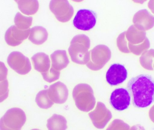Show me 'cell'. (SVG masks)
<instances>
[{
  "instance_id": "1",
  "label": "cell",
  "mask_w": 154,
  "mask_h": 130,
  "mask_svg": "<svg viewBox=\"0 0 154 130\" xmlns=\"http://www.w3.org/2000/svg\"><path fill=\"white\" fill-rule=\"evenodd\" d=\"M127 88L136 108H146L154 102V80L151 76L141 74L133 77L128 81Z\"/></svg>"
},
{
  "instance_id": "2",
  "label": "cell",
  "mask_w": 154,
  "mask_h": 130,
  "mask_svg": "<svg viewBox=\"0 0 154 130\" xmlns=\"http://www.w3.org/2000/svg\"><path fill=\"white\" fill-rule=\"evenodd\" d=\"M91 41L89 38L84 34L75 36L71 40L68 51L71 60L79 65L87 64L90 59Z\"/></svg>"
},
{
  "instance_id": "3",
  "label": "cell",
  "mask_w": 154,
  "mask_h": 130,
  "mask_svg": "<svg viewBox=\"0 0 154 130\" xmlns=\"http://www.w3.org/2000/svg\"><path fill=\"white\" fill-rule=\"evenodd\" d=\"M73 97L76 106L80 110L88 112L94 109L96 98L92 88L89 85L81 83L76 86L73 90Z\"/></svg>"
},
{
  "instance_id": "4",
  "label": "cell",
  "mask_w": 154,
  "mask_h": 130,
  "mask_svg": "<svg viewBox=\"0 0 154 130\" xmlns=\"http://www.w3.org/2000/svg\"><path fill=\"white\" fill-rule=\"evenodd\" d=\"M26 121V114L22 110L11 108L0 119V130H21Z\"/></svg>"
},
{
  "instance_id": "5",
  "label": "cell",
  "mask_w": 154,
  "mask_h": 130,
  "mask_svg": "<svg viewBox=\"0 0 154 130\" xmlns=\"http://www.w3.org/2000/svg\"><path fill=\"white\" fill-rule=\"evenodd\" d=\"M90 52V59L86 65L93 71L103 68L111 58V50L106 45H97Z\"/></svg>"
},
{
  "instance_id": "6",
  "label": "cell",
  "mask_w": 154,
  "mask_h": 130,
  "mask_svg": "<svg viewBox=\"0 0 154 130\" xmlns=\"http://www.w3.org/2000/svg\"><path fill=\"white\" fill-rule=\"evenodd\" d=\"M97 14L89 9H81L77 12L74 20L73 25L78 29L89 31L96 25Z\"/></svg>"
},
{
  "instance_id": "7",
  "label": "cell",
  "mask_w": 154,
  "mask_h": 130,
  "mask_svg": "<svg viewBox=\"0 0 154 130\" xmlns=\"http://www.w3.org/2000/svg\"><path fill=\"white\" fill-rule=\"evenodd\" d=\"M7 63L11 68L19 74H27L31 70L29 59L19 51H14L9 55Z\"/></svg>"
},
{
  "instance_id": "8",
  "label": "cell",
  "mask_w": 154,
  "mask_h": 130,
  "mask_svg": "<svg viewBox=\"0 0 154 130\" xmlns=\"http://www.w3.org/2000/svg\"><path fill=\"white\" fill-rule=\"evenodd\" d=\"M49 8L57 20L62 23L69 21L74 13V8L68 1H51Z\"/></svg>"
},
{
  "instance_id": "9",
  "label": "cell",
  "mask_w": 154,
  "mask_h": 130,
  "mask_svg": "<svg viewBox=\"0 0 154 130\" xmlns=\"http://www.w3.org/2000/svg\"><path fill=\"white\" fill-rule=\"evenodd\" d=\"M89 116L93 125L99 129L105 128L112 117L111 112L100 102H98L94 110L89 113Z\"/></svg>"
},
{
  "instance_id": "10",
  "label": "cell",
  "mask_w": 154,
  "mask_h": 130,
  "mask_svg": "<svg viewBox=\"0 0 154 130\" xmlns=\"http://www.w3.org/2000/svg\"><path fill=\"white\" fill-rule=\"evenodd\" d=\"M131 98L127 89L117 88L111 93L109 103L115 110L121 111L128 108L131 103Z\"/></svg>"
},
{
  "instance_id": "11",
  "label": "cell",
  "mask_w": 154,
  "mask_h": 130,
  "mask_svg": "<svg viewBox=\"0 0 154 130\" xmlns=\"http://www.w3.org/2000/svg\"><path fill=\"white\" fill-rule=\"evenodd\" d=\"M128 77V71L124 65L114 64L110 66L106 74V80L111 86H117L124 83Z\"/></svg>"
},
{
  "instance_id": "12",
  "label": "cell",
  "mask_w": 154,
  "mask_h": 130,
  "mask_svg": "<svg viewBox=\"0 0 154 130\" xmlns=\"http://www.w3.org/2000/svg\"><path fill=\"white\" fill-rule=\"evenodd\" d=\"M31 29L21 30L16 26L13 25L10 27L5 32V40L9 46L16 47L21 44L27 39L30 32Z\"/></svg>"
},
{
  "instance_id": "13",
  "label": "cell",
  "mask_w": 154,
  "mask_h": 130,
  "mask_svg": "<svg viewBox=\"0 0 154 130\" xmlns=\"http://www.w3.org/2000/svg\"><path fill=\"white\" fill-rule=\"evenodd\" d=\"M133 23L135 27L139 30L145 31L154 26V16L146 9L137 11L134 15Z\"/></svg>"
},
{
  "instance_id": "14",
  "label": "cell",
  "mask_w": 154,
  "mask_h": 130,
  "mask_svg": "<svg viewBox=\"0 0 154 130\" xmlns=\"http://www.w3.org/2000/svg\"><path fill=\"white\" fill-rule=\"evenodd\" d=\"M48 95L53 102L62 104L67 100L69 90L65 84L61 82H57L50 86L48 90Z\"/></svg>"
},
{
  "instance_id": "15",
  "label": "cell",
  "mask_w": 154,
  "mask_h": 130,
  "mask_svg": "<svg viewBox=\"0 0 154 130\" xmlns=\"http://www.w3.org/2000/svg\"><path fill=\"white\" fill-rule=\"evenodd\" d=\"M35 70L41 73L48 72L50 69L51 61L49 56L43 52H39L31 58Z\"/></svg>"
},
{
  "instance_id": "16",
  "label": "cell",
  "mask_w": 154,
  "mask_h": 130,
  "mask_svg": "<svg viewBox=\"0 0 154 130\" xmlns=\"http://www.w3.org/2000/svg\"><path fill=\"white\" fill-rule=\"evenodd\" d=\"M51 67L60 71L66 68L69 63V59L65 50H57L51 55Z\"/></svg>"
},
{
  "instance_id": "17",
  "label": "cell",
  "mask_w": 154,
  "mask_h": 130,
  "mask_svg": "<svg viewBox=\"0 0 154 130\" xmlns=\"http://www.w3.org/2000/svg\"><path fill=\"white\" fill-rule=\"evenodd\" d=\"M126 38L128 43L133 45H137L143 43L147 37L145 31L139 30L132 25L126 31Z\"/></svg>"
},
{
  "instance_id": "18",
  "label": "cell",
  "mask_w": 154,
  "mask_h": 130,
  "mask_svg": "<svg viewBox=\"0 0 154 130\" xmlns=\"http://www.w3.org/2000/svg\"><path fill=\"white\" fill-rule=\"evenodd\" d=\"M48 33L45 28L35 26L31 29L29 39L35 45H42L48 40Z\"/></svg>"
},
{
  "instance_id": "19",
  "label": "cell",
  "mask_w": 154,
  "mask_h": 130,
  "mask_svg": "<svg viewBox=\"0 0 154 130\" xmlns=\"http://www.w3.org/2000/svg\"><path fill=\"white\" fill-rule=\"evenodd\" d=\"M47 127L48 130H66L67 122L62 115L54 114L48 119Z\"/></svg>"
},
{
  "instance_id": "20",
  "label": "cell",
  "mask_w": 154,
  "mask_h": 130,
  "mask_svg": "<svg viewBox=\"0 0 154 130\" xmlns=\"http://www.w3.org/2000/svg\"><path fill=\"white\" fill-rule=\"evenodd\" d=\"M19 10L26 15H33L38 11V2L37 1H16Z\"/></svg>"
},
{
  "instance_id": "21",
  "label": "cell",
  "mask_w": 154,
  "mask_h": 130,
  "mask_svg": "<svg viewBox=\"0 0 154 130\" xmlns=\"http://www.w3.org/2000/svg\"><path fill=\"white\" fill-rule=\"evenodd\" d=\"M35 101L38 107L41 109H48L52 107L53 102L48 95V90L41 91L36 95Z\"/></svg>"
},
{
  "instance_id": "22",
  "label": "cell",
  "mask_w": 154,
  "mask_h": 130,
  "mask_svg": "<svg viewBox=\"0 0 154 130\" xmlns=\"http://www.w3.org/2000/svg\"><path fill=\"white\" fill-rule=\"evenodd\" d=\"M154 49L146 50L143 52L140 58V63L143 68L148 70H154Z\"/></svg>"
},
{
  "instance_id": "23",
  "label": "cell",
  "mask_w": 154,
  "mask_h": 130,
  "mask_svg": "<svg viewBox=\"0 0 154 130\" xmlns=\"http://www.w3.org/2000/svg\"><path fill=\"white\" fill-rule=\"evenodd\" d=\"M15 26L21 30H27L29 29L32 22V17L23 15L20 12H18L14 19Z\"/></svg>"
},
{
  "instance_id": "24",
  "label": "cell",
  "mask_w": 154,
  "mask_h": 130,
  "mask_svg": "<svg viewBox=\"0 0 154 130\" xmlns=\"http://www.w3.org/2000/svg\"><path fill=\"white\" fill-rule=\"evenodd\" d=\"M150 47V41L147 38L143 43L138 45H133L128 43L129 51L137 56H140L142 53L149 49Z\"/></svg>"
},
{
  "instance_id": "25",
  "label": "cell",
  "mask_w": 154,
  "mask_h": 130,
  "mask_svg": "<svg viewBox=\"0 0 154 130\" xmlns=\"http://www.w3.org/2000/svg\"><path fill=\"white\" fill-rule=\"evenodd\" d=\"M126 31L119 34L117 39V45L119 49L121 52L124 53H129L128 47V42L126 38Z\"/></svg>"
},
{
  "instance_id": "26",
  "label": "cell",
  "mask_w": 154,
  "mask_h": 130,
  "mask_svg": "<svg viewBox=\"0 0 154 130\" xmlns=\"http://www.w3.org/2000/svg\"><path fill=\"white\" fill-rule=\"evenodd\" d=\"M60 74V71L56 70L52 67L47 73L42 74L44 80L49 83L55 82L59 79Z\"/></svg>"
},
{
  "instance_id": "27",
  "label": "cell",
  "mask_w": 154,
  "mask_h": 130,
  "mask_svg": "<svg viewBox=\"0 0 154 130\" xmlns=\"http://www.w3.org/2000/svg\"><path fill=\"white\" fill-rule=\"evenodd\" d=\"M130 127L120 119H115L106 130H129Z\"/></svg>"
},
{
  "instance_id": "28",
  "label": "cell",
  "mask_w": 154,
  "mask_h": 130,
  "mask_svg": "<svg viewBox=\"0 0 154 130\" xmlns=\"http://www.w3.org/2000/svg\"><path fill=\"white\" fill-rule=\"evenodd\" d=\"M9 83L5 80L0 82V103L5 101L9 96Z\"/></svg>"
},
{
  "instance_id": "29",
  "label": "cell",
  "mask_w": 154,
  "mask_h": 130,
  "mask_svg": "<svg viewBox=\"0 0 154 130\" xmlns=\"http://www.w3.org/2000/svg\"><path fill=\"white\" fill-rule=\"evenodd\" d=\"M8 74V69L4 63L0 61V82L6 80Z\"/></svg>"
},
{
  "instance_id": "30",
  "label": "cell",
  "mask_w": 154,
  "mask_h": 130,
  "mask_svg": "<svg viewBox=\"0 0 154 130\" xmlns=\"http://www.w3.org/2000/svg\"><path fill=\"white\" fill-rule=\"evenodd\" d=\"M148 5L149 9L154 14V1H150L148 3Z\"/></svg>"
},
{
  "instance_id": "31",
  "label": "cell",
  "mask_w": 154,
  "mask_h": 130,
  "mask_svg": "<svg viewBox=\"0 0 154 130\" xmlns=\"http://www.w3.org/2000/svg\"><path fill=\"white\" fill-rule=\"evenodd\" d=\"M131 130H136V129L135 128V126H134V127H132V128H131ZM139 130H145L144 128H143V127H142L141 126V128H140V129Z\"/></svg>"
},
{
  "instance_id": "32",
  "label": "cell",
  "mask_w": 154,
  "mask_h": 130,
  "mask_svg": "<svg viewBox=\"0 0 154 130\" xmlns=\"http://www.w3.org/2000/svg\"><path fill=\"white\" fill-rule=\"evenodd\" d=\"M31 130H40L38 129H32Z\"/></svg>"
},
{
  "instance_id": "33",
  "label": "cell",
  "mask_w": 154,
  "mask_h": 130,
  "mask_svg": "<svg viewBox=\"0 0 154 130\" xmlns=\"http://www.w3.org/2000/svg\"></svg>"
}]
</instances>
